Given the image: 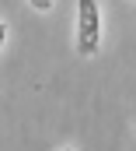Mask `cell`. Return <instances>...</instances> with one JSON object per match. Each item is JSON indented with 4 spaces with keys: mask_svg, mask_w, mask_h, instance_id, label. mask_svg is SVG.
I'll list each match as a JSON object with an SVG mask.
<instances>
[{
    "mask_svg": "<svg viewBox=\"0 0 136 151\" xmlns=\"http://www.w3.org/2000/svg\"><path fill=\"white\" fill-rule=\"evenodd\" d=\"M98 46H101V4L77 0V53L94 56Z\"/></svg>",
    "mask_w": 136,
    "mask_h": 151,
    "instance_id": "obj_1",
    "label": "cell"
},
{
    "mask_svg": "<svg viewBox=\"0 0 136 151\" xmlns=\"http://www.w3.org/2000/svg\"><path fill=\"white\" fill-rule=\"evenodd\" d=\"M35 11H52V0H28Z\"/></svg>",
    "mask_w": 136,
    "mask_h": 151,
    "instance_id": "obj_2",
    "label": "cell"
},
{
    "mask_svg": "<svg viewBox=\"0 0 136 151\" xmlns=\"http://www.w3.org/2000/svg\"><path fill=\"white\" fill-rule=\"evenodd\" d=\"M4 42H7V25L0 21V49H4Z\"/></svg>",
    "mask_w": 136,
    "mask_h": 151,
    "instance_id": "obj_3",
    "label": "cell"
},
{
    "mask_svg": "<svg viewBox=\"0 0 136 151\" xmlns=\"http://www.w3.org/2000/svg\"><path fill=\"white\" fill-rule=\"evenodd\" d=\"M59 151H77V148H59Z\"/></svg>",
    "mask_w": 136,
    "mask_h": 151,
    "instance_id": "obj_4",
    "label": "cell"
}]
</instances>
